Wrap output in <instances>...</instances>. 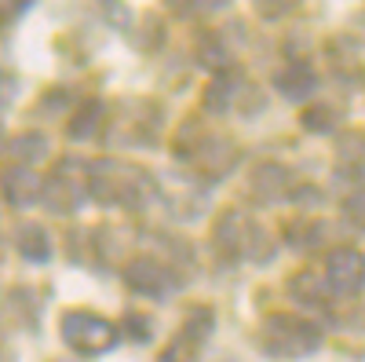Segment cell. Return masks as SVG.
I'll list each match as a JSON object with an SVG mask.
<instances>
[]
</instances>
